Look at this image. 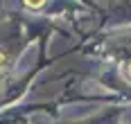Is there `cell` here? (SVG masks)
I'll use <instances>...</instances> for the list:
<instances>
[{
	"label": "cell",
	"mask_w": 131,
	"mask_h": 124,
	"mask_svg": "<svg viewBox=\"0 0 131 124\" xmlns=\"http://www.w3.org/2000/svg\"><path fill=\"white\" fill-rule=\"evenodd\" d=\"M43 5H45L43 0H36V2H32V0H27V2H25V7H43Z\"/></svg>",
	"instance_id": "cell-1"
},
{
	"label": "cell",
	"mask_w": 131,
	"mask_h": 124,
	"mask_svg": "<svg viewBox=\"0 0 131 124\" xmlns=\"http://www.w3.org/2000/svg\"><path fill=\"white\" fill-rule=\"evenodd\" d=\"M5 61H7V54H5V52H0V68L5 66Z\"/></svg>",
	"instance_id": "cell-3"
},
{
	"label": "cell",
	"mask_w": 131,
	"mask_h": 124,
	"mask_svg": "<svg viewBox=\"0 0 131 124\" xmlns=\"http://www.w3.org/2000/svg\"><path fill=\"white\" fill-rule=\"evenodd\" d=\"M124 77L131 81V63H127V68H124Z\"/></svg>",
	"instance_id": "cell-2"
}]
</instances>
